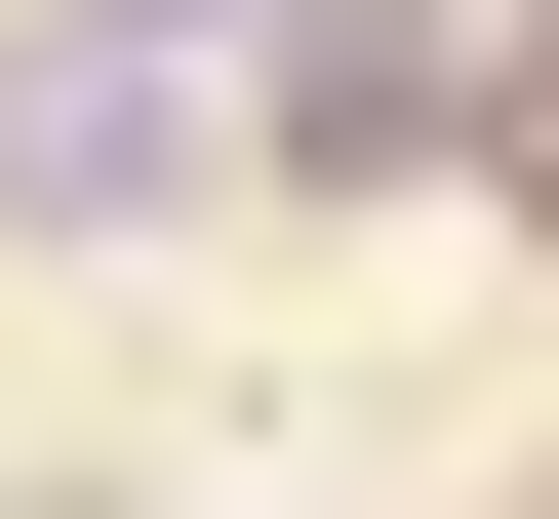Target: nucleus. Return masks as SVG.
<instances>
[{
	"mask_svg": "<svg viewBox=\"0 0 559 519\" xmlns=\"http://www.w3.org/2000/svg\"><path fill=\"white\" fill-rule=\"evenodd\" d=\"M160 161H200V40H120V0H40V40H0V240H120Z\"/></svg>",
	"mask_w": 559,
	"mask_h": 519,
	"instance_id": "obj_1",
	"label": "nucleus"
}]
</instances>
